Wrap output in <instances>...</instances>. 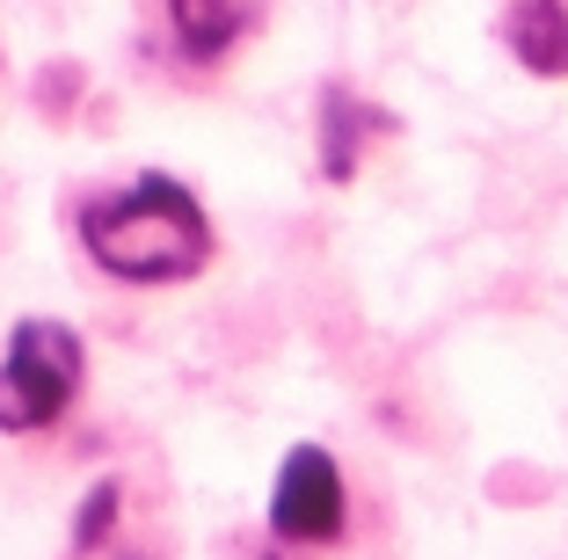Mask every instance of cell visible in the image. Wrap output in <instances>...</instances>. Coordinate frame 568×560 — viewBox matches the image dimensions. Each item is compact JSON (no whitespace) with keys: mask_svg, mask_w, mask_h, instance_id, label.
<instances>
[{"mask_svg":"<svg viewBox=\"0 0 568 560\" xmlns=\"http://www.w3.org/2000/svg\"><path fill=\"white\" fill-rule=\"evenodd\" d=\"M365 132H386V116L365 110L351 88H328V102H321V167H328V182H351L357 175Z\"/></svg>","mask_w":568,"mask_h":560,"instance_id":"obj_6","label":"cell"},{"mask_svg":"<svg viewBox=\"0 0 568 560\" xmlns=\"http://www.w3.org/2000/svg\"><path fill=\"white\" fill-rule=\"evenodd\" d=\"M88 263L118 284H190L212 263V218H204L197 190H183L175 175L146 167V175L95 190L73 212Z\"/></svg>","mask_w":568,"mask_h":560,"instance_id":"obj_1","label":"cell"},{"mask_svg":"<svg viewBox=\"0 0 568 560\" xmlns=\"http://www.w3.org/2000/svg\"><path fill=\"white\" fill-rule=\"evenodd\" d=\"M118 517H124V480H95L81 502V525H73V553H95L118 531Z\"/></svg>","mask_w":568,"mask_h":560,"instance_id":"obj_7","label":"cell"},{"mask_svg":"<svg viewBox=\"0 0 568 560\" xmlns=\"http://www.w3.org/2000/svg\"><path fill=\"white\" fill-rule=\"evenodd\" d=\"M88 379V349L67 320H16L0 349V437H44L73 415Z\"/></svg>","mask_w":568,"mask_h":560,"instance_id":"obj_2","label":"cell"},{"mask_svg":"<svg viewBox=\"0 0 568 560\" xmlns=\"http://www.w3.org/2000/svg\"><path fill=\"white\" fill-rule=\"evenodd\" d=\"M351 531V488L343 466L321 445H292L270 488V539L277 546H335Z\"/></svg>","mask_w":568,"mask_h":560,"instance_id":"obj_3","label":"cell"},{"mask_svg":"<svg viewBox=\"0 0 568 560\" xmlns=\"http://www.w3.org/2000/svg\"><path fill=\"white\" fill-rule=\"evenodd\" d=\"M503 44H510V59H518L525 73L561 81L568 73V8L561 0H518V8L503 16Z\"/></svg>","mask_w":568,"mask_h":560,"instance_id":"obj_5","label":"cell"},{"mask_svg":"<svg viewBox=\"0 0 568 560\" xmlns=\"http://www.w3.org/2000/svg\"><path fill=\"white\" fill-rule=\"evenodd\" d=\"M153 8H161L168 44H175L183 67H219L263 30L277 0H153Z\"/></svg>","mask_w":568,"mask_h":560,"instance_id":"obj_4","label":"cell"}]
</instances>
